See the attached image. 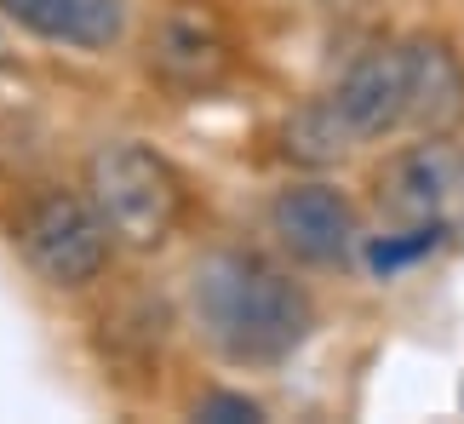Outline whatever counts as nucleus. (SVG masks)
I'll return each mask as SVG.
<instances>
[{
    "instance_id": "1",
    "label": "nucleus",
    "mask_w": 464,
    "mask_h": 424,
    "mask_svg": "<svg viewBox=\"0 0 464 424\" xmlns=\"http://www.w3.org/2000/svg\"><path fill=\"white\" fill-rule=\"evenodd\" d=\"M189 315L201 339L236 367L287 361L315 327V304L276 258L218 246L189 270Z\"/></svg>"
},
{
    "instance_id": "2",
    "label": "nucleus",
    "mask_w": 464,
    "mask_h": 424,
    "mask_svg": "<svg viewBox=\"0 0 464 424\" xmlns=\"http://www.w3.org/2000/svg\"><path fill=\"white\" fill-rule=\"evenodd\" d=\"M86 201L98 207L103 229L127 246H160L172 236L178 212H184V184L167 167V155L150 144H103L86 161Z\"/></svg>"
},
{
    "instance_id": "3",
    "label": "nucleus",
    "mask_w": 464,
    "mask_h": 424,
    "mask_svg": "<svg viewBox=\"0 0 464 424\" xmlns=\"http://www.w3.org/2000/svg\"><path fill=\"white\" fill-rule=\"evenodd\" d=\"M17 246L46 287H86L110 264V229H103L98 207L86 196H63V189L29 207Z\"/></svg>"
},
{
    "instance_id": "4",
    "label": "nucleus",
    "mask_w": 464,
    "mask_h": 424,
    "mask_svg": "<svg viewBox=\"0 0 464 424\" xmlns=\"http://www.w3.org/2000/svg\"><path fill=\"white\" fill-rule=\"evenodd\" d=\"M229 63H236V46H229L218 6L207 0H172L150 29V69L167 92L201 98L229 75Z\"/></svg>"
},
{
    "instance_id": "5",
    "label": "nucleus",
    "mask_w": 464,
    "mask_h": 424,
    "mask_svg": "<svg viewBox=\"0 0 464 424\" xmlns=\"http://www.w3.org/2000/svg\"><path fill=\"white\" fill-rule=\"evenodd\" d=\"M327 103L338 110V120L350 127L355 144L384 138L407 127V69H401V46H367L344 63L338 86L327 92Z\"/></svg>"
},
{
    "instance_id": "6",
    "label": "nucleus",
    "mask_w": 464,
    "mask_h": 424,
    "mask_svg": "<svg viewBox=\"0 0 464 424\" xmlns=\"http://www.w3.org/2000/svg\"><path fill=\"white\" fill-rule=\"evenodd\" d=\"M270 229L298 264H344L355 253V207L333 184H293L270 201Z\"/></svg>"
},
{
    "instance_id": "7",
    "label": "nucleus",
    "mask_w": 464,
    "mask_h": 424,
    "mask_svg": "<svg viewBox=\"0 0 464 424\" xmlns=\"http://www.w3.org/2000/svg\"><path fill=\"white\" fill-rule=\"evenodd\" d=\"M459 189V161L441 144V132H430L424 144L390 155L379 172V212L390 224H441Z\"/></svg>"
},
{
    "instance_id": "8",
    "label": "nucleus",
    "mask_w": 464,
    "mask_h": 424,
    "mask_svg": "<svg viewBox=\"0 0 464 424\" xmlns=\"http://www.w3.org/2000/svg\"><path fill=\"white\" fill-rule=\"evenodd\" d=\"M401 69H407V120L419 132H448L464 115V58L436 34H413V41H401Z\"/></svg>"
},
{
    "instance_id": "9",
    "label": "nucleus",
    "mask_w": 464,
    "mask_h": 424,
    "mask_svg": "<svg viewBox=\"0 0 464 424\" xmlns=\"http://www.w3.org/2000/svg\"><path fill=\"white\" fill-rule=\"evenodd\" d=\"M0 12L41 41L81 52H103L127 34V0H0Z\"/></svg>"
},
{
    "instance_id": "10",
    "label": "nucleus",
    "mask_w": 464,
    "mask_h": 424,
    "mask_svg": "<svg viewBox=\"0 0 464 424\" xmlns=\"http://www.w3.org/2000/svg\"><path fill=\"white\" fill-rule=\"evenodd\" d=\"M281 138H287V155L304 161V167H338L355 149V138H350L344 120H338V110L327 103V92L310 98V103H298V110L287 115V132H281Z\"/></svg>"
},
{
    "instance_id": "11",
    "label": "nucleus",
    "mask_w": 464,
    "mask_h": 424,
    "mask_svg": "<svg viewBox=\"0 0 464 424\" xmlns=\"http://www.w3.org/2000/svg\"><path fill=\"white\" fill-rule=\"evenodd\" d=\"M436 241H441V224H396L384 241L367 246V264L379 275H396L407 264H419L424 253H436Z\"/></svg>"
},
{
    "instance_id": "12",
    "label": "nucleus",
    "mask_w": 464,
    "mask_h": 424,
    "mask_svg": "<svg viewBox=\"0 0 464 424\" xmlns=\"http://www.w3.org/2000/svg\"><path fill=\"white\" fill-rule=\"evenodd\" d=\"M195 419H218V424H253V419H264V408H258V401H246V396H236V390H212V396H201V401H195Z\"/></svg>"
},
{
    "instance_id": "13",
    "label": "nucleus",
    "mask_w": 464,
    "mask_h": 424,
    "mask_svg": "<svg viewBox=\"0 0 464 424\" xmlns=\"http://www.w3.org/2000/svg\"><path fill=\"white\" fill-rule=\"evenodd\" d=\"M459 401H464V390H459Z\"/></svg>"
}]
</instances>
